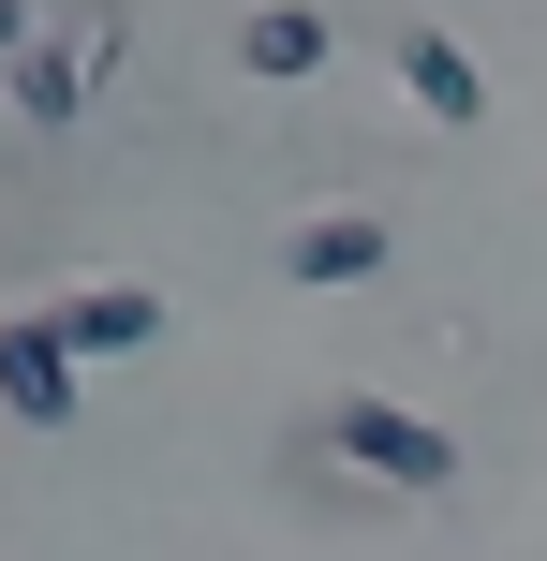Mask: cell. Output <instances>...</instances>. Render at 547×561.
<instances>
[{
    "mask_svg": "<svg viewBox=\"0 0 547 561\" xmlns=\"http://www.w3.org/2000/svg\"><path fill=\"white\" fill-rule=\"evenodd\" d=\"M237 59H252V75H326V15L311 0H266V15L237 30Z\"/></svg>",
    "mask_w": 547,
    "mask_h": 561,
    "instance_id": "obj_7",
    "label": "cell"
},
{
    "mask_svg": "<svg viewBox=\"0 0 547 561\" xmlns=\"http://www.w3.org/2000/svg\"><path fill=\"white\" fill-rule=\"evenodd\" d=\"M326 444H341L371 488H459V444H444L430 414H400V399H341V414H326Z\"/></svg>",
    "mask_w": 547,
    "mask_h": 561,
    "instance_id": "obj_1",
    "label": "cell"
},
{
    "mask_svg": "<svg viewBox=\"0 0 547 561\" xmlns=\"http://www.w3.org/2000/svg\"><path fill=\"white\" fill-rule=\"evenodd\" d=\"M385 252H400V237H385L371 207H326V222H296V237H282V266L311 280V296H341V280H385Z\"/></svg>",
    "mask_w": 547,
    "mask_h": 561,
    "instance_id": "obj_5",
    "label": "cell"
},
{
    "mask_svg": "<svg viewBox=\"0 0 547 561\" xmlns=\"http://www.w3.org/2000/svg\"><path fill=\"white\" fill-rule=\"evenodd\" d=\"M75 340H59L45 325V310H15V325H0V414H15V428H75Z\"/></svg>",
    "mask_w": 547,
    "mask_h": 561,
    "instance_id": "obj_3",
    "label": "cell"
},
{
    "mask_svg": "<svg viewBox=\"0 0 547 561\" xmlns=\"http://www.w3.org/2000/svg\"><path fill=\"white\" fill-rule=\"evenodd\" d=\"M400 104L430 134H489V75H474V45L444 15H400Z\"/></svg>",
    "mask_w": 547,
    "mask_h": 561,
    "instance_id": "obj_2",
    "label": "cell"
},
{
    "mask_svg": "<svg viewBox=\"0 0 547 561\" xmlns=\"http://www.w3.org/2000/svg\"><path fill=\"white\" fill-rule=\"evenodd\" d=\"M45 325L75 340V355H148V340H163V296H148V280H89V296H59Z\"/></svg>",
    "mask_w": 547,
    "mask_h": 561,
    "instance_id": "obj_6",
    "label": "cell"
},
{
    "mask_svg": "<svg viewBox=\"0 0 547 561\" xmlns=\"http://www.w3.org/2000/svg\"><path fill=\"white\" fill-rule=\"evenodd\" d=\"M15 45H30V0H0V59H15Z\"/></svg>",
    "mask_w": 547,
    "mask_h": 561,
    "instance_id": "obj_8",
    "label": "cell"
},
{
    "mask_svg": "<svg viewBox=\"0 0 547 561\" xmlns=\"http://www.w3.org/2000/svg\"><path fill=\"white\" fill-rule=\"evenodd\" d=\"M104 45H118L104 15H89V30H30V45L0 59V89H15V104H30V118H45V134H59V118L89 104V59H104Z\"/></svg>",
    "mask_w": 547,
    "mask_h": 561,
    "instance_id": "obj_4",
    "label": "cell"
}]
</instances>
